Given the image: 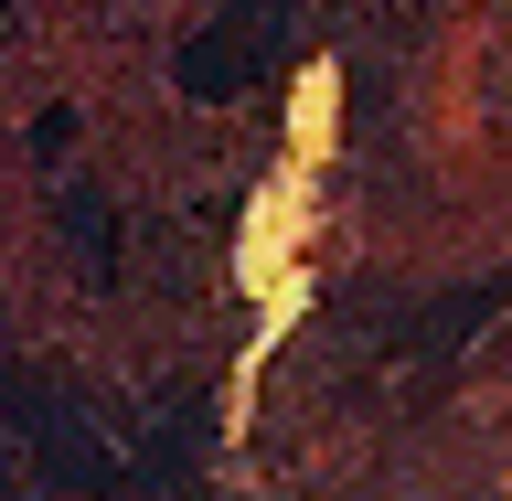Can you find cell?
<instances>
[{"mask_svg": "<svg viewBox=\"0 0 512 501\" xmlns=\"http://www.w3.org/2000/svg\"><path fill=\"white\" fill-rule=\"evenodd\" d=\"M182 86L192 96H246L256 86V32H192L182 43Z\"/></svg>", "mask_w": 512, "mask_h": 501, "instance_id": "6da1fadb", "label": "cell"}, {"mask_svg": "<svg viewBox=\"0 0 512 501\" xmlns=\"http://www.w3.org/2000/svg\"><path fill=\"white\" fill-rule=\"evenodd\" d=\"M64 224H75V256L107 278V267H118V224H107V203H96V192H64Z\"/></svg>", "mask_w": 512, "mask_h": 501, "instance_id": "7a4b0ae2", "label": "cell"}, {"mask_svg": "<svg viewBox=\"0 0 512 501\" xmlns=\"http://www.w3.org/2000/svg\"><path fill=\"white\" fill-rule=\"evenodd\" d=\"M64 139H75V107H43V118H32V150L54 160V150H64Z\"/></svg>", "mask_w": 512, "mask_h": 501, "instance_id": "3957f363", "label": "cell"}]
</instances>
